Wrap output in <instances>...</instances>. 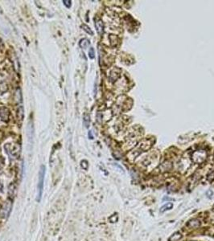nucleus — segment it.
I'll return each mask as SVG.
<instances>
[{"label": "nucleus", "instance_id": "nucleus-20", "mask_svg": "<svg viewBox=\"0 0 214 241\" xmlns=\"http://www.w3.org/2000/svg\"><path fill=\"white\" fill-rule=\"evenodd\" d=\"M213 210H214V206H213Z\"/></svg>", "mask_w": 214, "mask_h": 241}, {"label": "nucleus", "instance_id": "nucleus-15", "mask_svg": "<svg viewBox=\"0 0 214 241\" xmlns=\"http://www.w3.org/2000/svg\"><path fill=\"white\" fill-rule=\"evenodd\" d=\"M81 166H82V167L84 169V170H87L88 169V167H89V164H88V162L87 161H86V160H83V161H82V162H81Z\"/></svg>", "mask_w": 214, "mask_h": 241}, {"label": "nucleus", "instance_id": "nucleus-4", "mask_svg": "<svg viewBox=\"0 0 214 241\" xmlns=\"http://www.w3.org/2000/svg\"><path fill=\"white\" fill-rule=\"evenodd\" d=\"M10 116V111L7 107H1L0 108V118L3 121H8Z\"/></svg>", "mask_w": 214, "mask_h": 241}, {"label": "nucleus", "instance_id": "nucleus-14", "mask_svg": "<svg viewBox=\"0 0 214 241\" xmlns=\"http://www.w3.org/2000/svg\"><path fill=\"white\" fill-rule=\"evenodd\" d=\"M89 57L90 59H94L95 57V51H94V47H90V51H89Z\"/></svg>", "mask_w": 214, "mask_h": 241}, {"label": "nucleus", "instance_id": "nucleus-6", "mask_svg": "<svg viewBox=\"0 0 214 241\" xmlns=\"http://www.w3.org/2000/svg\"><path fill=\"white\" fill-rule=\"evenodd\" d=\"M200 222L199 221L198 219H191L190 221L188 223V227H189L192 229L197 228L198 227H200Z\"/></svg>", "mask_w": 214, "mask_h": 241}, {"label": "nucleus", "instance_id": "nucleus-16", "mask_svg": "<svg viewBox=\"0 0 214 241\" xmlns=\"http://www.w3.org/2000/svg\"><path fill=\"white\" fill-rule=\"evenodd\" d=\"M63 3H64V5H65L66 7L69 8L71 7V3H72V2L69 1V0H63Z\"/></svg>", "mask_w": 214, "mask_h": 241}, {"label": "nucleus", "instance_id": "nucleus-13", "mask_svg": "<svg viewBox=\"0 0 214 241\" xmlns=\"http://www.w3.org/2000/svg\"><path fill=\"white\" fill-rule=\"evenodd\" d=\"M82 27V28H83V30L86 31V32H87L88 34H90V35H94V32H93L92 30L90 29V27H88V26L86 25V24H83Z\"/></svg>", "mask_w": 214, "mask_h": 241}, {"label": "nucleus", "instance_id": "nucleus-2", "mask_svg": "<svg viewBox=\"0 0 214 241\" xmlns=\"http://www.w3.org/2000/svg\"><path fill=\"white\" fill-rule=\"evenodd\" d=\"M207 154L206 152L204 150H200V151L195 152L192 155V160L196 163H202L204 160L206 159Z\"/></svg>", "mask_w": 214, "mask_h": 241}, {"label": "nucleus", "instance_id": "nucleus-18", "mask_svg": "<svg viewBox=\"0 0 214 241\" xmlns=\"http://www.w3.org/2000/svg\"><path fill=\"white\" fill-rule=\"evenodd\" d=\"M89 137H90V139H93V138H94L93 134H92V131H90V132H89Z\"/></svg>", "mask_w": 214, "mask_h": 241}, {"label": "nucleus", "instance_id": "nucleus-12", "mask_svg": "<svg viewBox=\"0 0 214 241\" xmlns=\"http://www.w3.org/2000/svg\"><path fill=\"white\" fill-rule=\"evenodd\" d=\"M24 118V107L20 105L18 109V120H22Z\"/></svg>", "mask_w": 214, "mask_h": 241}, {"label": "nucleus", "instance_id": "nucleus-11", "mask_svg": "<svg viewBox=\"0 0 214 241\" xmlns=\"http://www.w3.org/2000/svg\"><path fill=\"white\" fill-rule=\"evenodd\" d=\"M181 238H182V235L179 232H176L169 238V241H179Z\"/></svg>", "mask_w": 214, "mask_h": 241}, {"label": "nucleus", "instance_id": "nucleus-3", "mask_svg": "<svg viewBox=\"0 0 214 241\" xmlns=\"http://www.w3.org/2000/svg\"><path fill=\"white\" fill-rule=\"evenodd\" d=\"M12 210V202L10 200H7L4 202V204L1 208V215L3 217H7L8 215L10 214Z\"/></svg>", "mask_w": 214, "mask_h": 241}, {"label": "nucleus", "instance_id": "nucleus-5", "mask_svg": "<svg viewBox=\"0 0 214 241\" xmlns=\"http://www.w3.org/2000/svg\"><path fill=\"white\" fill-rule=\"evenodd\" d=\"M95 27L97 29L98 34H102L104 31V24L101 20H95Z\"/></svg>", "mask_w": 214, "mask_h": 241}, {"label": "nucleus", "instance_id": "nucleus-7", "mask_svg": "<svg viewBox=\"0 0 214 241\" xmlns=\"http://www.w3.org/2000/svg\"><path fill=\"white\" fill-rule=\"evenodd\" d=\"M79 45H80V47H82V48H84V49H86V48H87V47H89V45H90V40L88 39H82L80 40V43H79Z\"/></svg>", "mask_w": 214, "mask_h": 241}, {"label": "nucleus", "instance_id": "nucleus-17", "mask_svg": "<svg viewBox=\"0 0 214 241\" xmlns=\"http://www.w3.org/2000/svg\"><path fill=\"white\" fill-rule=\"evenodd\" d=\"M208 179L210 181V182H212L213 180L214 179V171H213V172H211L209 175H208Z\"/></svg>", "mask_w": 214, "mask_h": 241}, {"label": "nucleus", "instance_id": "nucleus-8", "mask_svg": "<svg viewBox=\"0 0 214 241\" xmlns=\"http://www.w3.org/2000/svg\"><path fill=\"white\" fill-rule=\"evenodd\" d=\"M172 207H173V203L172 202H167L160 208V212H165L167 211L171 210Z\"/></svg>", "mask_w": 214, "mask_h": 241}, {"label": "nucleus", "instance_id": "nucleus-1", "mask_svg": "<svg viewBox=\"0 0 214 241\" xmlns=\"http://www.w3.org/2000/svg\"><path fill=\"white\" fill-rule=\"evenodd\" d=\"M44 175H45V167L44 166H41L40 169L39 171V181H38V195H37V198L36 200L38 202L41 201L42 198V194H43V183H44Z\"/></svg>", "mask_w": 214, "mask_h": 241}, {"label": "nucleus", "instance_id": "nucleus-9", "mask_svg": "<svg viewBox=\"0 0 214 241\" xmlns=\"http://www.w3.org/2000/svg\"><path fill=\"white\" fill-rule=\"evenodd\" d=\"M117 71V69H113V70L111 71V72H110L109 78H110V80H111L112 81H116L118 78V76H119V72H116Z\"/></svg>", "mask_w": 214, "mask_h": 241}, {"label": "nucleus", "instance_id": "nucleus-19", "mask_svg": "<svg viewBox=\"0 0 214 241\" xmlns=\"http://www.w3.org/2000/svg\"><path fill=\"white\" fill-rule=\"evenodd\" d=\"M213 160H214V156H213Z\"/></svg>", "mask_w": 214, "mask_h": 241}, {"label": "nucleus", "instance_id": "nucleus-10", "mask_svg": "<svg viewBox=\"0 0 214 241\" xmlns=\"http://www.w3.org/2000/svg\"><path fill=\"white\" fill-rule=\"evenodd\" d=\"M90 117L89 114L86 113L84 115V117H83V124L84 125L86 126V128H89L90 126Z\"/></svg>", "mask_w": 214, "mask_h": 241}]
</instances>
